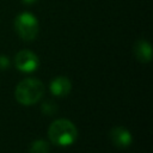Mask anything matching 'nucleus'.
Instances as JSON below:
<instances>
[{"mask_svg":"<svg viewBox=\"0 0 153 153\" xmlns=\"http://www.w3.org/2000/svg\"><path fill=\"white\" fill-rule=\"evenodd\" d=\"M48 137L51 143L57 146H71L78 137V129L67 118L55 120L48 128Z\"/></svg>","mask_w":153,"mask_h":153,"instance_id":"1","label":"nucleus"},{"mask_svg":"<svg viewBox=\"0 0 153 153\" xmlns=\"http://www.w3.org/2000/svg\"><path fill=\"white\" fill-rule=\"evenodd\" d=\"M44 84L35 78L23 79L16 87L14 97L22 105H33L44 94Z\"/></svg>","mask_w":153,"mask_h":153,"instance_id":"2","label":"nucleus"},{"mask_svg":"<svg viewBox=\"0 0 153 153\" xmlns=\"http://www.w3.org/2000/svg\"><path fill=\"white\" fill-rule=\"evenodd\" d=\"M14 30L24 41H33L39 30L38 19L31 12H22L14 19Z\"/></svg>","mask_w":153,"mask_h":153,"instance_id":"3","label":"nucleus"},{"mask_svg":"<svg viewBox=\"0 0 153 153\" xmlns=\"http://www.w3.org/2000/svg\"><path fill=\"white\" fill-rule=\"evenodd\" d=\"M14 65H16V68L19 69L20 72L30 73L37 69L39 65V60H38V56L33 51L24 49L16 54Z\"/></svg>","mask_w":153,"mask_h":153,"instance_id":"4","label":"nucleus"},{"mask_svg":"<svg viewBox=\"0 0 153 153\" xmlns=\"http://www.w3.org/2000/svg\"><path fill=\"white\" fill-rule=\"evenodd\" d=\"M110 139H111V142L116 147H120V148H126V147L130 146V143L133 141V136H131L130 131L124 127L112 128L110 131Z\"/></svg>","mask_w":153,"mask_h":153,"instance_id":"5","label":"nucleus"},{"mask_svg":"<svg viewBox=\"0 0 153 153\" xmlns=\"http://www.w3.org/2000/svg\"><path fill=\"white\" fill-rule=\"evenodd\" d=\"M133 53L137 61L142 63H147L152 60V47L148 41L139 39L135 42L133 47Z\"/></svg>","mask_w":153,"mask_h":153,"instance_id":"6","label":"nucleus"},{"mask_svg":"<svg viewBox=\"0 0 153 153\" xmlns=\"http://www.w3.org/2000/svg\"><path fill=\"white\" fill-rule=\"evenodd\" d=\"M49 87H50V92L54 96L65 97L71 92L72 82H71V80L68 78L61 75V76H56L55 79H53Z\"/></svg>","mask_w":153,"mask_h":153,"instance_id":"7","label":"nucleus"},{"mask_svg":"<svg viewBox=\"0 0 153 153\" xmlns=\"http://www.w3.org/2000/svg\"><path fill=\"white\" fill-rule=\"evenodd\" d=\"M49 145L44 140H35L30 146V153H48Z\"/></svg>","mask_w":153,"mask_h":153,"instance_id":"8","label":"nucleus"},{"mask_svg":"<svg viewBox=\"0 0 153 153\" xmlns=\"http://www.w3.org/2000/svg\"><path fill=\"white\" fill-rule=\"evenodd\" d=\"M56 110H57V108H56V105H55L54 102H44V103L42 104V111H43L45 115H49V116H50V115L55 114Z\"/></svg>","mask_w":153,"mask_h":153,"instance_id":"9","label":"nucleus"},{"mask_svg":"<svg viewBox=\"0 0 153 153\" xmlns=\"http://www.w3.org/2000/svg\"><path fill=\"white\" fill-rule=\"evenodd\" d=\"M10 65V60L6 55H0V69H6Z\"/></svg>","mask_w":153,"mask_h":153,"instance_id":"10","label":"nucleus"},{"mask_svg":"<svg viewBox=\"0 0 153 153\" xmlns=\"http://www.w3.org/2000/svg\"><path fill=\"white\" fill-rule=\"evenodd\" d=\"M24 4H26V5H31V4H35L37 0H22Z\"/></svg>","mask_w":153,"mask_h":153,"instance_id":"11","label":"nucleus"}]
</instances>
